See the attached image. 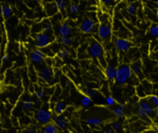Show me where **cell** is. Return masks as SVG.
<instances>
[{
	"mask_svg": "<svg viewBox=\"0 0 158 133\" xmlns=\"http://www.w3.org/2000/svg\"><path fill=\"white\" fill-rule=\"evenodd\" d=\"M136 94L139 98H145L147 96L150 95V94L147 91L145 88L143 87V85L141 84H139L138 85H136Z\"/></svg>",
	"mask_w": 158,
	"mask_h": 133,
	"instance_id": "18",
	"label": "cell"
},
{
	"mask_svg": "<svg viewBox=\"0 0 158 133\" xmlns=\"http://www.w3.org/2000/svg\"><path fill=\"white\" fill-rule=\"evenodd\" d=\"M141 133H157V131H155V130L153 129H147V130H145V131H143Z\"/></svg>",
	"mask_w": 158,
	"mask_h": 133,
	"instance_id": "44",
	"label": "cell"
},
{
	"mask_svg": "<svg viewBox=\"0 0 158 133\" xmlns=\"http://www.w3.org/2000/svg\"><path fill=\"white\" fill-rule=\"evenodd\" d=\"M130 66L134 76H136L138 79L140 80V81L143 80L144 76L142 71V62L140 60L132 62L130 64Z\"/></svg>",
	"mask_w": 158,
	"mask_h": 133,
	"instance_id": "9",
	"label": "cell"
},
{
	"mask_svg": "<svg viewBox=\"0 0 158 133\" xmlns=\"http://www.w3.org/2000/svg\"><path fill=\"white\" fill-rule=\"evenodd\" d=\"M35 119L42 125H48L52 121V113L44 108H40L35 113Z\"/></svg>",
	"mask_w": 158,
	"mask_h": 133,
	"instance_id": "6",
	"label": "cell"
},
{
	"mask_svg": "<svg viewBox=\"0 0 158 133\" xmlns=\"http://www.w3.org/2000/svg\"><path fill=\"white\" fill-rule=\"evenodd\" d=\"M112 112L118 119L123 118L124 116V112H125V105H118V106L112 109Z\"/></svg>",
	"mask_w": 158,
	"mask_h": 133,
	"instance_id": "20",
	"label": "cell"
},
{
	"mask_svg": "<svg viewBox=\"0 0 158 133\" xmlns=\"http://www.w3.org/2000/svg\"><path fill=\"white\" fill-rule=\"evenodd\" d=\"M139 106H140L141 108H143L146 111H147V115H149V117L150 118V119L152 120V122H155L158 120V109L153 108V106L150 105V103L148 102V101L147 100V98H141L139 101Z\"/></svg>",
	"mask_w": 158,
	"mask_h": 133,
	"instance_id": "5",
	"label": "cell"
},
{
	"mask_svg": "<svg viewBox=\"0 0 158 133\" xmlns=\"http://www.w3.org/2000/svg\"><path fill=\"white\" fill-rule=\"evenodd\" d=\"M112 25L109 22H103L99 25L98 28V36L101 41H107L111 39L112 36Z\"/></svg>",
	"mask_w": 158,
	"mask_h": 133,
	"instance_id": "3",
	"label": "cell"
},
{
	"mask_svg": "<svg viewBox=\"0 0 158 133\" xmlns=\"http://www.w3.org/2000/svg\"><path fill=\"white\" fill-rule=\"evenodd\" d=\"M111 126H112V129L116 133H126V131L123 129V127L122 124L119 122H118V121H115V122H112Z\"/></svg>",
	"mask_w": 158,
	"mask_h": 133,
	"instance_id": "22",
	"label": "cell"
},
{
	"mask_svg": "<svg viewBox=\"0 0 158 133\" xmlns=\"http://www.w3.org/2000/svg\"><path fill=\"white\" fill-rule=\"evenodd\" d=\"M2 60H3V61H7V60H9V57H8V55H7V54H3V55H2Z\"/></svg>",
	"mask_w": 158,
	"mask_h": 133,
	"instance_id": "45",
	"label": "cell"
},
{
	"mask_svg": "<svg viewBox=\"0 0 158 133\" xmlns=\"http://www.w3.org/2000/svg\"><path fill=\"white\" fill-rule=\"evenodd\" d=\"M0 117H1V111H0Z\"/></svg>",
	"mask_w": 158,
	"mask_h": 133,
	"instance_id": "51",
	"label": "cell"
},
{
	"mask_svg": "<svg viewBox=\"0 0 158 133\" xmlns=\"http://www.w3.org/2000/svg\"><path fill=\"white\" fill-rule=\"evenodd\" d=\"M81 30L84 33H90L95 30V22L92 19H86L81 22Z\"/></svg>",
	"mask_w": 158,
	"mask_h": 133,
	"instance_id": "10",
	"label": "cell"
},
{
	"mask_svg": "<svg viewBox=\"0 0 158 133\" xmlns=\"http://www.w3.org/2000/svg\"><path fill=\"white\" fill-rule=\"evenodd\" d=\"M68 55V50L64 47L60 48L55 54V56L60 60H63L65 57Z\"/></svg>",
	"mask_w": 158,
	"mask_h": 133,
	"instance_id": "28",
	"label": "cell"
},
{
	"mask_svg": "<svg viewBox=\"0 0 158 133\" xmlns=\"http://www.w3.org/2000/svg\"><path fill=\"white\" fill-rule=\"evenodd\" d=\"M42 104H43V102H42V99H40V98H36V99L34 101L35 105L40 106V105H42Z\"/></svg>",
	"mask_w": 158,
	"mask_h": 133,
	"instance_id": "41",
	"label": "cell"
},
{
	"mask_svg": "<svg viewBox=\"0 0 158 133\" xmlns=\"http://www.w3.org/2000/svg\"><path fill=\"white\" fill-rule=\"evenodd\" d=\"M72 1V3H74V4H78L79 2V0H71Z\"/></svg>",
	"mask_w": 158,
	"mask_h": 133,
	"instance_id": "48",
	"label": "cell"
},
{
	"mask_svg": "<svg viewBox=\"0 0 158 133\" xmlns=\"http://www.w3.org/2000/svg\"><path fill=\"white\" fill-rule=\"evenodd\" d=\"M37 74L39 78L46 81L47 83L51 81L54 78V71L51 66H44L41 68H40Z\"/></svg>",
	"mask_w": 158,
	"mask_h": 133,
	"instance_id": "8",
	"label": "cell"
},
{
	"mask_svg": "<svg viewBox=\"0 0 158 133\" xmlns=\"http://www.w3.org/2000/svg\"><path fill=\"white\" fill-rule=\"evenodd\" d=\"M79 10L80 9H79L78 4L71 3L69 7V11L71 14H77V13H78Z\"/></svg>",
	"mask_w": 158,
	"mask_h": 133,
	"instance_id": "36",
	"label": "cell"
},
{
	"mask_svg": "<svg viewBox=\"0 0 158 133\" xmlns=\"http://www.w3.org/2000/svg\"><path fill=\"white\" fill-rule=\"evenodd\" d=\"M45 11H46L47 15L48 16H53L57 13V8L56 6L55 3L54 2H51V3L45 4Z\"/></svg>",
	"mask_w": 158,
	"mask_h": 133,
	"instance_id": "17",
	"label": "cell"
},
{
	"mask_svg": "<svg viewBox=\"0 0 158 133\" xmlns=\"http://www.w3.org/2000/svg\"><path fill=\"white\" fill-rule=\"evenodd\" d=\"M54 40H55V37H54V33H46L44 31L36 33L34 37L35 45L36 47L40 48V49L48 47Z\"/></svg>",
	"mask_w": 158,
	"mask_h": 133,
	"instance_id": "2",
	"label": "cell"
},
{
	"mask_svg": "<svg viewBox=\"0 0 158 133\" xmlns=\"http://www.w3.org/2000/svg\"><path fill=\"white\" fill-rule=\"evenodd\" d=\"M42 30L46 33H53V26L50 21H45L42 25Z\"/></svg>",
	"mask_w": 158,
	"mask_h": 133,
	"instance_id": "31",
	"label": "cell"
},
{
	"mask_svg": "<svg viewBox=\"0 0 158 133\" xmlns=\"http://www.w3.org/2000/svg\"><path fill=\"white\" fill-rule=\"evenodd\" d=\"M81 102L82 106L84 107L89 106L91 102H92V98H90V97L88 96V95H84V96L82 97V98H81Z\"/></svg>",
	"mask_w": 158,
	"mask_h": 133,
	"instance_id": "34",
	"label": "cell"
},
{
	"mask_svg": "<svg viewBox=\"0 0 158 133\" xmlns=\"http://www.w3.org/2000/svg\"><path fill=\"white\" fill-rule=\"evenodd\" d=\"M147 100L148 101V102L150 103V105L151 106H153V108L158 109V96L156 95H150L149 96H147Z\"/></svg>",
	"mask_w": 158,
	"mask_h": 133,
	"instance_id": "21",
	"label": "cell"
},
{
	"mask_svg": "<svg viewBox=\"0 0 158 133\" xmlns=\"http://www.w3.org/2000/svg\"><path fill=\"white\" fill-rule=\"evenodd\" d=\"M151 1L153 2H158V0H151Z\"/></svg>",
	"mask_w": 158,
	"mask_h": 133,
	"instance_id": "50",
	"label": "cell"
},
{
	"mask_svg": "<svg viewBox=\"0 0 158 133\" xmlns=\"http://www.w3.org/2000/svg\"><path fill=\"white\" fill-rule=\"evenodd\" d=\"M34 93H35V95H36V98H40V99H41V98H44L45 95H46L44 90L43 88H40V87L35 89Z\"/></svg>",
	"mask_w": 158,
	"mask_h": 133,
	"instance_id": "35",
	"label": "cell"
},
{
	"mask_svg": "<svg viewBox=\"0 0 158 133\" xmlns=\"http://www.w3.org/2000/svg\"><path fill=\"white\" fill-rule=\"evenodd\" d=\"M57 128L54 123H49L44 127L43 133H57Z\"/></svg>",
	"mask_w": 158,
	"mask_h": 133,
	"instance_id": "24",
	"label": "cell"
},
{
	"mask_svg": "<svg viewBox=\"0 0 158 133\" xmlns=\"http://www.w3.org/2000/svg\"><path fill=\"white\" fill-rule=\"evenodd\" d=\"M106 103L108 106H112V105H114L115 104V98L109 95V96H107L106 98Z\"/></svg>",
	"mask_w": 158,
	"mask_h": 133,
	"instance_id": "37",
	"label": "cell"
},
{
	"mask_svg": "<svg viewBox=\"0 0 158 133\" xmlns=\"http://www.w3.org/2000/svg\"><path fill=\"white\" fill-rule=\"evenodd\" d=\"M140 84H142L143 87L144 88L147 90V91L150 95L152 90H153V85H152L151 83H150L148 80L143 79L140 81Z\"/></svg>",
	"mask_w": 158,
	"mask_h": 133,
	"instance_id": "30",
	"label": "cell"
},
{
	"mask_svg": "<svg viewBox=\"0 0 158 133\" xmlns=\"http://www.w3.org/2000/svg\"><path fill=\"white\" fill-rule=\"evenodd\" d=\"M22 107L26 111H30L34 107V102L30 97H26L22 101Z\"/></svg>",
	"mask_w": 158,
	"mask_h": 133,
	"instance_id": "15",
	"label": "cell"
},
{
	"mask_svg": "<svg viewBox=\"0 0 158 133\" xmlns=\"http://www.w3.org/2000/svg\"><path fill=\"white\" fill-rule=\"evenodd\" d=\"M86 92H87L88 96H89L90 98H93V97H95V95H97V93H98V91H97L96 89L92 88V87L88 89L87 91H86Z\"/></svg>",
	"mask_w": 158,
	"mask_h": 133,
	"instance_id": "38",
	"label": "cell"
},
{
	"mask_svg": "<svg viewBox=\"0 0 158 133\" xmlns=\"http://www.w3.org/2000/svg\"><path fill=\"white\" fill-rule=\"evenodd\" d=\"M71 33V26L67 23H63L60 26L58 29V33L60 37L68 36Z\"/></svg>",
	"mask_w": 158,
	"mask_h": 133,
	"instance_id": "19",
	"label": "cell"
},
{
	"mask_svg": "<svg viewBox=\"0 0 158 133\" xmlns=\"http://www.w3.org/2000/svg\"><path fill=\"white\" fill-rule=\"evenodd\" d=\"M117 67L115 65L112 64V63H108L106 67L105 68V75H106V78L109 81H114L116 75Z\"/></svg>",
	"mask_w": 158,
	"mask_h": 133,
	"instance_id": "12",
	"label": "cell"
},
{
	"mask_svg": "<svg viewBox=\"0 0 158 133\" xmlns=\"http://www.w3.org/2000/svg\"><path fill=\"white\" fill-rule=\"evenodd\" d=\"M45 58H46V55L40 50H36L30 54V60L33 63H36V64L41 63L45 60Z\"/></svg>",
	"mask_w": 158,
	"mask_h": 133,
	"instance_id": "11",
	"label": "cell"
},
{
	"mask_svg": "<svg viewBox=\"0 0 158 133\" xmlns=\"http://www.w3.org/2000/svg\"><path fill=\"white\" fill-rule=\"evenodd\" d=\"M2 87H3V86H2V81H0V94L2 93Z\"/></svg>",
	"mask_w": 158,
	"mask_h": 133,
	"instance_id": "46",
	"label": "cell"
},
{
	"mask_svg": "<svg viewBox=\"0 0 158 133\" xmlns=\"http://www.w3.org/2000/svg\"><path fill=\"white\" fill-rule=\"evenodd\" d=\"M133 74L130 69V65L127 63H122L118 66L116 70V75L114 81L118 85H124L133 78Z\"/></svg>",
	"mask_w": 158,
	"mask_h": 133,
	"instance_id": "1",
	"label": "cell"
},
{
	"mask_svg": "<svg viewBox=\"0 0 158 133\" xmlns=\"http://www.w3.org/2000/svg\"><path fill=\"white\" fill-rule=\"evenodd\" d=\"M86 123L89 125L94 126H101L102 125V121L98 118H89L86 120Z\"/></svg>",
	"mask_w": 158,
	"mask_h": 133,
	"instance_id": "26",
	"label": "cell"
},
{
	"mask_svg": "<svg viewBox=\"0 0 158 133\" xmlns=\"http://www.w3.org/2000/svg\"><path fill=\"white\" fill-rule=\"evenodd\" d=\"M89 55L94 59H98V57L102 53H104V47L101 42L92 39L89 43V46L88 47Z\"/></svg>",
	"mask_w": 158,
	"mask_h": 133,
	"instance_id": "4",
	"label": "cell"
},
{
	"mask_svg": "<svg viewBox=\"0 0 158 133\" xmlns=\"http://www.w3.org/2000/svg\"><path fill=\"white\" fill-rule=\"evenodd\" d=\"M54 3L57 6V10H60V11H63L67 7L66 0H54Z\"/></svg>",
	"mask_w": 158,
	"mask_h": 133,
	"instance_id": "29",
	"label": "cell"
},
{
	"mask_svg": "<svg viewBox=\"0 0 158 133\" xmlns=\"http://www.w3.org/2000/svg\"><path fill=\"white\" fill-rule=\"evenodd\" d=\"M98 63L101 64V66H102L103 68H106V66L108 65V63L107 61H106V54H105V52L102 53V54H101V55L98 57Z\"/></svg>",
	"mask_w": 158,
	"mask_h": 133,
	"instance_id": "33",
	"label": "cell"
},
{
	"mask_svg": "<svg viewBox=\"0 0 158 133\" xmlns=\"http://www.w3.org/2000/svg\"><path fill=\"white\" fill-rule=\"evenodd\" d=\"M127 12L128 14L134 16L138 12V6L134 3L130 4V5H128L127 6Z\"/></svg>",
	"mask_w": 158,
	"mask_h": 133,
	"instance_id": "27",
	"label": "cell"
},
{
	"mask_svg": "<svg viewBox=\"0 0 158 133\" xmlns=\"http://www.w3.org/2000/svg\"><path fill=\"white\" fill-rule=\"evenodd\" d=\"M13 13V10L10 6H3L1 9V14L4 18H8Z\"/></svg>",
	"mask_w": 158,
	"mask_h": 133,
	"instance_id": "25",
	"label": "cell"
},
{
	"mask_svg": "<svg viewBox=\"0 0 158 133\" xmlns=\"http://www.w3.org/2000/svg\"><path fill=\"white\" fill-rule=\"evenodd\" d=\"M104 133H116L112 128H106V130L104 131Z\"/></svg>",
	"mask_w": 158,
	"mask_h": 133,
	"instance_id": "43",
	"label": "cell"
},
{
	"mask_svg": "<svg viewBox=\"0 0 158 133\" xmlns=\"http://www.w3.org/2000/svg\"><path fill=\"white\" fill-rule=\"evenodd\" d=\"M23 133H36V131H35L33 128H28L27 129H25L23 131Z\"/></svg>",
	"mask_w": 158,
	"mask_h": 133,
	"instance_id": "42",
	"label": "cell"
},
{
	"mask_svg": "<svg viewBox=\"0 0 158 133\" xmlns=\"http://www.w3.org/2000/svg\"><path fill=\"white\" fill-rule=\"evenodd\" d=\"M132 43L125 38L118 37L115 40V46L117 50L120 53H126L131 48Z\"/></svg>",
	"mask_w": 158,
	"mask_h": 133,
	"instance_id": "7",
	"label": "cell"
},
{
	"mask_svg": "<svg viewBox=\"0 0 158 133\" xmlns=\"http://www.w3.org/2000/svg\"><path fill=\"white\" fill-rule=\"evenodd\" d=\"M44 2H46L47 3H51V2H54V0H44Z\"/></svg>",
	"mask_w": 158,
	"mask_h": 133,
	"instance_id": "47",
	"label": "cell"
},
{
	"mask_svg": "<svg viewBox=\"0 0 158 133\" xmlns=\"http://www.w3.org/2000/svg\"><path fill=\"white\" fill-rule=\"evenodd\" d=\"M136 113H137V115L139 116V119H141V120L143 121L147 124H151L153 122L151 119H150V118L149 117L148 115H147V111L143 108H141L140 106H139V105L136 108Z\"/></svg>",
	"mask_w": 158,
	"mask_h": 133,
	"instance_id": "14",
	"label": "cell"
},
{
	"mask_svg": "<svg viewBox=\"0 0 158 133\" xmlns=\"http://www.w3.org/2000/svg\"><path fill=\"white\" fill-rule=\"evenodd\" d=\"M54 111L57 115H61L67 109V105L63 102H59L54 105Z\"/></svg>",
	"mask_w": 158,
	"mask_h": 133,
	"instance_id": "16",
	"label": "cell"
},
{
	"mask_svg": "<svg viewBox=\"0 0 158 133\" xmlns=\"http://www.w3.org/2000/svg\"><path fill=\"white\" fill-rule=\"evenodd\" d=\"M155 126H156V129H157L158 130V120L157 121H156V122H155Z\"/></svg>",
	"mask_w": 158,
	"mask_h": 133,
	"instance_id": "49",
	"label": "cell"
},
{
	"mask_svg": "<svg viewBox=\"0 0 158 133\" xmlns=\"http://www.w3.org/2000/svg\"><path fill=\"white\" fill-rule=\"evenodd\" d=\"M103 4L106 6H109V5H112L114 3H116L117 2H118L119 0H100Z\"/></svg>",
	"mask_w": 158,
	"mask_h": 133,
	"instance_id": "39",
	"label": "cell"
},
{
	"mask_svg": "<svg viewBox=\"0 0 158 133\" xmlns=\"http://www.w3.org/2000/svg\"><path fill=\"white\" fill-rule=\"evenodd\" d=\"M150 35L153 37H156L158 38V25L157 24H152L150 27V30H149Z\"/></svg>",
	"mask_w": 158,
	"mask_h": 133,
	"instance_id": "32",
	"label": "cell"
},
{
	"mask_svg": "<svg viewBox=\"0 0 158 133\" xmlns=\"http://www.w3.org/2000/svg\"><path fill=\"white\" fill-rule=\"evenodd\" d=\"M54 124L56 126V128L59 130H64L68 127V122L66 118L64 116L61 115H57L55 118L54 121Z\"/></svg>",
	"mask_w": 158,
	"mask_h": 133,
	"instance_id": "13",
	"label": "cell"
},
{
	"mask_svg": "<svg viewBox=\"0 0 158 133\" xmlns=\"http://www.w3.org/2000/svg\"><path fill=\"white\" fill-rule=\"evenodd\" d=\"M44 60H45V62H46L47 64H48V66H51H51H53V64H54V61H53V60H52V58H51V57H46Z\"/></svg>",
	"mask_w": 158,
	"mask_h": 133,
	"instance_id": "40",
	"label": "cell"
},
{
	"mask_svg": "<svg viewBox=\"0 0 158 133\" xmlns=\"http://www.w3.org/2000/svg\"><path fill=\"white\" fill-rule=\"evenodd\" d=\"M59 43L61 45H63V46H70L71 44V43H72V37L69 35L60 37V38H59Z\"/></svg>",
	"mask_w": 158,
	"mask_h": 133,
	"instance_id": "23",
	"label": "cell"
}]
</instances>
